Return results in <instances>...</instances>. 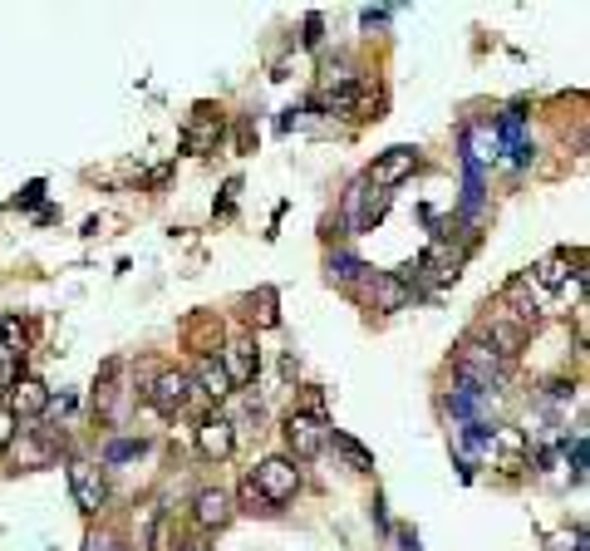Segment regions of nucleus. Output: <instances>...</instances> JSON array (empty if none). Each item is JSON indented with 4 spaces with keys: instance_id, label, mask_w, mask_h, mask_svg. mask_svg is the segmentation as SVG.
<instances>
[{
    "instance_id": "6ab92c4d",
    "label": "nucleus",
    "mask_w": 590,
    "mask_h": 551,
    "mask_svg": "<svg viewBox=\"0 0 590 551\" xmlns=\"http://www.w3.org/2000/svg\"><path fill=\"white\" fill-rule=\"evenodd\" d=\"M566 276H571V261H566V256H546V261L536 266V281H541V286H551V291H556V286H566Z\"/></svg>"
},
{
    "instance_id": "f257e3e1",
    "label": "nucleus",
    "mask_w": 590,
    "mask_h": 551,
    "mask_svg": "<svg viewBox=\"0 0 590 551\" xmlns=\"http://www.w3.org/2000/svg\"><path fill=\"white\" fill-rule=\"evenodd\" d=\"M453 374H463V379H472L477 389H497L502 379H507V360L487 345V340H477V335H468L463 345H458V369Z\"/></svg>"
},
{
    "instance_id": "cd10ccee",
    "label": "nucleus",
    "mask_w": 590,
    "mask_h": 551,
    "mask_svg": "<svg viewBox=\"0 0 590 551\" xmlns=\"http://www.w3.org/2000/svg\"><path fill=\"white\" fill-rule=\"evenodd\" d=\"M384 20H389V10H374V5L359 10V25H364V30H374V25H384Z\"/></svg>"
},
{
    "instance_id": "bb28decb",
    "label": "nucleus",
    "mask_w": 590,
    "mask_h": 551,
    "mask_svg": "<svg viewBox=\"0 0 590 551\" xmlns=\"http://www.w3.org/2000/svg\"><path fill=\"white\" fill-rule=\"evenodd\" d=\"M320 40H325V20H320V15H305V45L315 50Z\"/></svg>"
},
{
    "instance_id": "dca6fc26",
    "label": "nucleus",
    "mask_w": 590,
    "mask_h": 551,
    "mask_svg": "<svg viewBox=\"0 0 590 551\" xmlns=\"http://www.w3.org/2000/svg\"><path fill=\"white\" fill-rule=\"evenodd\" d=\"M492 453H502L507 468H522V458H527V433L517 429V424H497V429H492Z\"/></svg>"
},
{
    "instance_id": "f03ea898",
    "label": "nucleus",
    "mask_w": 590,
    "mask_h": 551,
    "mask_svg": "<svg viewBox=\"0 0 590 551\" xmlns=\"http://www.w3.org/2000/svg\"><path fill=\"white\" fill-rule=\"evenodd\" d=\"M384 212H389V192H369V183H354L345 192V217H350L354 232H374L379 222H384Z\"/></svg>"
},
{
    "instance_id": "5701e85b",
    "label": "nucleus",
    "mask_w": 590,
    "mask_h": 551,
    "mask_svg": "<svg viewBox=\"0 0 590 551\" xmlns=\"http://www.w3.org/2000/svg\"><path fill=\"white\" fill-rule=\"evenodd\" d=\"M551 551H586V532L576 527V532H556L551 537Z\"/></svg>"
},
{
    "instance_id": "ddd939ff",
    "label": "nucleus",
    "mask_w": 590,
    "mask_h": 551,
    "mask_svg": "<svg viewBox=\"0 0 590 551\" xmlns=\"http://www.w3.org/2000/svg\"><path fill=\"white\" fill-rule=\"evenodd\" d=\"M522 340H527V330H522L517 320H507L502 310H492V320H487V345H492L502 360H512V355L522 350Z\"/></svg>"
},
{
    "instance_id": "2f4dec72",
    "label": "nucleus",
    "mask_w": 590,
    "mask_h": 551,
    "mask_svg": "<svg viewBox=\"0 0 590 551\" xmlns=\"http://www.w3.org/2000/svg\"><path fill=\"white\" fill-rule=\"evenodd\" d=\"M0 355H5V335H0Z\"/></svg>"
},
{
    "instance_id": "39448f33",
    "label": "nucleus",
    "mask_w": 590,
    "mask_h": 551,
    "mask_svg": "<svg viewBox=\"0 0 590 551\" xmlns=\"http://www.w3.org/2000/svg\"><path fill=\"white\" fill-rule=\"evenodd\" d=\"M163 414H182L187 404H192V394H197V384H192V374H182V369H163L148 389H143Z\"/></svg>"
},
{
    "instance_id": "423d86ee",
    "label": "nucleus",
    "mask_w": 590,
    "mask_h": 551,
    "mask_svg": "<svg viewBox=\"0 0 590 551\" xmlns=\"http://www.w3.org/2000/svg\"><path fill=\"white\" fill-rule=\"evenodd\" d=\"M286 443H291L295 458H315V453L330 443V429H325V419H315V414H291V419H286Z\"/></svg>"
},
{
    "instance_id": "7ed1b4c3",
    "label": "nucleus",
    "mask_w": 590,
    "mask_h": 551,
    "mask_svg": "<svg viewBox=\"0 0 590 551\" xmlns=\"http://www.w3.org/2000/svg\"><path fill=\"white\" fill-rule=\"evenodd\" d=\"M251 483H256V492H261L266 502H286V497H295V488H300V468H295L291 458H266V463L251 473Z\"/></svg>"
},
{
    "instance_id": "2eb2a0df",
    "label": "nucleus",
    "mask_w": 590,
    "mask_h": 551,
    "mask_svg": "<svg viewBox=\"0 0 590 551\" xmlns=\"http://www.w3.org/2000/svg\"><path fill=\"white\" fill-rule=\"evenodd\" d=\"M192 384H197V389H202L207 399H217V404H222V399L232 394V379H227V369H222V360H212V355H202V360H197V374H192Z\"/></svg>"
},
{
    "instance_id": "f8f14e48",
    "label": "nucleus",
    "mask_w": 590,
    "mask_h": 551,
    "mask_svg": "<svg viewBox=\"0 0 590 551\" xmlns=\"http://www.w3.org/2000/svg\"><path fill=\"white\" fill-rule=\"evenodd\" d=\"M364 281H369V306L374 310H404L409 306V281H399V276H389V271L364 276Z\"/></svg>"
},
{
    "instance_id": "4be33fe9",
    "label": "nucleus",
    "mask_w": 590,
    "mask_h": 551,
    "mask_svg": "<svg viewBox=\"0 0 590 551\" xmlns=\"http://www.w3.org/2000/svg\"><path fill=\"white\" fill-rule=\"evenodd\" d=\"M217 133H222V123H207V119H202L197 128H187V148H192V153H202V148H207Z\"/></svg>"
},
{
    "instance_id": "c85d7f7f",
    "label": "nucleus",
    "mask_w": 590,
    "mask_h": 551,
    "mask_svg": "<svg viewBox=\"0 0 590 551\" xmlns=\"http://www.w3.org/2000/svg\"><path fill=\"white\" fill-rule=\"evenodd\" d=\"M40 197H45V183H30L20 197H15V207H30V202H40Z\"/></svg>"
},
{
    "instance_id": "c756f323",
    "label": "nucleus",
    "mask_w": 590,
    "mask_h": 551,
    "mask_svg": "<svg viewBox=\"0 0 590 551\" xmlns=\"http://www.w3.org/2000/svg\"><path fill=\"white\" fill-rule=\"evenodd\" d=\"M241 497H246V502H251V512H256V502H266V497H261V492H256V483H251V478H246V488H241Z\"/></svg>"
},
{
    "instance_id": "b1692460",
    "label": "nucleus",
    "mask_w": 590,
    "mask_h": 551,
    "mask_svg": "<svg viewBox=\"0 0 590 551\" xmlns=\"http://www.w3.org/2000/svg\"><path fill=\"white\" fill-rule=\"evenodd\" d=\"M15 458H20V463H45V458H50V448H45V443H35V438H25V443L15 448Z\"/></svg>"
},
{
    "instance_id": "f3484780",
    "label": "nucleus",
    "mask_w": 590,
    "mask_h": 551,
    "mask_svg": "<svg viewBox=\"0 0 590 551\" xmlns=\"http://www.w3.org/2000/svg\"><path fill=\"white\" fill-rule=\"evenodd\" d=\"M364 276H369V266H364L359 256H350V251H335V256H330V281L354 286V281H364Z\"/></svg>"
},
{
    "instance_id": "20e7f679",
    "label": "nucleus",
    "mask_w": 590,
    "mask_h": 551,
    "mask_svg": "<svg viewBox=\"0 0 590 551\" xmlns=\"http://www.w3.org/2000/svg\"><path fill=\"white\" fill-rule=\"evenodd\" d=\"M413 168H418V148L399 143V148H389L384 158H374V168L364 173V183L379 187V192H389V187H399L404 178H413Z\"/></svg>"
},
{
    "instance_id": "393cba45",
    "label": "nucleus",
    "mask_w": 590,
    "mask_h": 551,
    "mask_svg": "<svg viewBox=\"0 0 590 551\" xmlns=\"http://www.w3.org/2000/svg\"><path fill=\"white\" fill-rule=\"evenodd\" d=\"M15 424H20V419H15V414L5 409V399H0V448H10V443H15Z\"/></svg>"
},
{
    "instance_id": "a878e982",
    "label": "nucleus",
    "mask_w": 590,
    "mask_h": 551,
    "mask_svg": "<svg viewBox=\"0 0 590 551\" xmlns=\"http://www.w3.org/2000/svg\"><path fill=\"white\" fill-rule=\"evenodd\" d=\"M84 551H123L118 547L114 532H89V542H84Z\"/></svg>"
},
{
    "instance_id": "6e6552de",
    "label": "nucleus",
    "mask_w": 590,
    "mask_h": 551,
    "mask_svg": "<svg viewBox=\"0 0 590 551\" xmlns=\"http://www.w3.org/2000/svg\"><path fill=\"white\" fill-rule=\"evenodd\" d=\"M69 488H74V502H79L84 512H99L104 497H109L104 468H94V463H74V468H69Z\"/></svg>"
},
{
    "instance_id": "0eeeda50",
    "label": "nucleus",
    "mask_w": 590,
    "mask_h": 551,
    "mask_svg": "<svg viewBox=\"0 0 590 551\" xmlns=\"http://www.w3.org/2000/svg\"><path fill=\"white\" fill-rule=\"evenodd\" d=\"M232 448H236V424L227 414H212V419L197 424V453L202 458L222 463V458H232Z\"/></svg>"
},
{
    "instance_id": "412c9836",
    "label": "nucleus",
    "mask_w": 590,
    "mask_h": 551,
    "mask_svg": "<svg viewBox=\"0 0 590 551\" xmlns=\"http://www.w3.org/2000/svg\"><path fill=\"white\" fill-rule=\"evenodd\" d=\"M251 315H256V325H261V330H276V320H281V315H276V291H261Z\"/></svg>"
},
{
    "instance_id": "7c9ffc66",
    "label": "nucleus",
    "mask_w": 590,
    "mask_h": 551,
    "mask_svg": "<svg viewBox=\"0 0 590 551\" xmlns=\"http://www.w3.org/2000/svg\"><path fill=\"white\" fill-rule=\"evenodd\" d=\"M177 551H212V547H207V542H182Z\"/></svg>"
},
{
    "instance_id": "aec40b11",
    "label": "nucleus",
    "mask_w": 590,
    "mask_h": 551,
    "mask_svg": "<svg viewBox=\"0 0 590 551\" xmlns=\"http://www.w3.org/2000/svg\"><path fill=\"white\" fill-rule=\"evenodd\" d=\"M148 443L143 438H114L109 448H104V463H128V458H138Z\"/></svg>"
},
{
    "instance_id": "a211bd4d",
    "label": "nucleus",
    "mask_w": 590,
    "mask_h": 551,
    "mask_svg": "<svg viewBox=\"0 0 590 551\" xmlns=\"http://www.w3.org/2000/svg\"><path fill=\"white\" fill-rule=\"evenodd\" d=\"M330 438H335V448L345 453V463H350L354 473H369V468H374V453H369L359 438H350V433H335V429H330Z\"/></svg>"
},
{
    "instance_id": "1a4fd4ad",
    "label": "nucleus",
    "mask_w": 590,
    "mask_h": 551,
    "mask_svg": "<svg viewBox=\"0 0 590 551\" xmlns=\"http://www.w3.org/2000/svg\"><path fill=\"white\" fill-rule=\"evenodd\" d=\"M5 409H10L15 419H35V414H45V409H50V389H45L40 379L20 374V379L10 384V399H5Z\"/></svg>"
},
{
    "instance_id": "9b49d317",
    "label": "nucleus",
    "mask_w": 590,
    "mask_h": 551,
    "mask_svg": "<svg viewBox=\"0 0 590 551\" xmlns=\"http://www.w3.org/2000/svg\"><path fill=\"white\" fill-rule=\"evenodd\" d=\"M502 158V148H497V138H492V123H472L463 128V163H472L477 173L487 168V163H497Z\"/></svg>"
},
{
    "instance_id": "9d476101",
    "label": "nucleus",
    "mask_w": 590,
    "mask_h": 551,
    "mask_svg": "<svg viewBox=\"0 0 590 551\" xmlns=\"http://www.w3.org/2000/svg\"><path fill=\"white\" fill-rule=\"evenodd\" d=\"M192 517L212 532V527H227L236 517V507H232V492L227 488H202L197 492V502H192Z\"/></svg>"
},
{
    "instance_id": "4468645a",
    "label": "nucleus",
    "mask_w": 590,
    "mask_h": 551,
    "mask_svg": "<svg viewBox=\"0 0 590 551\" xmlns=\"http://www.w3.org/2000/svg\"><path fill=\"white\" fill-rule=\"evenodd\" d=\"M222 369H227V379L236 384H251L256 379V350H251V340H232L227 350H222Z\"/></svg>"
}]
</instances>
